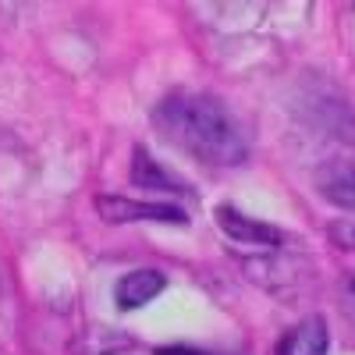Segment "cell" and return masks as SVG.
<instances>
[{
	"label": "cell",
	"instance_id": "11",
	"mask_svg": "<svg viewBox=\"0 0 355 355\" xmlns=\"http://www.w3.org/2000/svg\"><path fill=\"white\" fill-rule=\"evenodd\" d=\"M157 355H206V352H196V348H157Z\"/></svg>",
	"mask_w": 355,
	"mask_h": 355
},
{
	"label": "cell",
	"instance_id": "8",
	"mask_svg": "<svg viewBox=\"0 0 355 355\" xmlns=\"http://www.w3.org/2000/svg\"><path fill=\"white\" fill-rule=\"evenodd\" d=\"M327 345H331V334L323 316H309L277 345V355H327Z\"/></svg>",
	"mask_w": 355,
	"mask_h": 355
},
{
	"label": "cell",
	"instance_id": "6",
	"mask_svg": "<svg viewBox=\"0 0 355 355\" xmlns=\"http://www.w3.org/2000/svg\"><path fill=\"white\" fill-rule=\"evenodd\" d=\"M132 185L146 189V192H171V196H185L189 189L178 182L174 174H167L146 146H135V153H132Z\"/></svg>",
	"mask_w": 355,
	"mask_h": 355
},
{
	"label": "cell",
	"instance_id": "10",
	"mask_svg": "<svg viewBox=\"0 0 355 355\" xmlns=\"http://www.w3.org/2000/svg\"><path fill=\"white\" fill-rule=\"evenodd\" d=\"M341 299H345V313L355 320V270L345 277V288H341Z\"/></svg>",
	"mask_w": 355,
	"mask_h": 355
},
{
	"label": "cell",
	"instance_id": "3",
	"mask_svg": "<svg viewBox=\"0 0 355 355\" xmlns=\"http://www.w3.org/2000/svg\"><path fill=\"white\" fill-rule=\"evenodd\" d=\"M217 217V227L227 234L231 242L239 245H259V249H281L284 234L274 227V224H263V220H252L249 214L234 210V206H217L214 210Z\"/></svg>",
	"mask_w": 355,
	"mask_h": 355
},
{
	"label": "cell",
	"instance_id": "7",
	"mask_svg": "<svg viewBox=\"0 0 355 355\" xmlns=\"http://www.w3.org/2000/svg\"><path fill=\"white\" fill-rule=\"evenodd\" d=\"M68 348H71V355H125L128 348H135V338L117 331V327H100V323H93V327H85Z\"/></svg>",
	"mask_w": 355,
	"mask_h": 355
},
{
	"label": "cell",
	"instance_id": "5",
	"mask_svg": "<svg viewBox=\"0 0 355 355\" xmlns=\"http://www.w3.org/2000/svg\"><path fill=\"white\" fill-rule=\"evenodd\" d=\"M316 189L323 199H331L341 210H355V164L331 160L316 171Z\"/></svg>",
	"mask_w": 355,
	"mask_h": 355
},
{
	"label": "cell",
	"instance_id": "4",
	"mask_svg": "<svg viewBox=\"0 0 355 355\" xmlns=\"http://www.w3.org/2000/svg\"><path fill=\"white\" fill-rule=\"evenodd\" d=\"M167 288V277L160 270H153V266H142V270H132L125 274L121 281H117L114 288V299H117V309H139L146 302H153L157 295Z\"/></svg>",
	"mask_w": 355,
	"mask_h": 355
},
{
	"label": "cell",
	"instance_id": "2",
	"mask_svg": "<svg viewBox=\"0 0 355 355\" xmlns=\"http://www.w3.org/2000/svg\"><path fill=\"white\" fill-rule=\"evenodd\" d=\"M96 210L107 224H135V220H153V224H185L189 214L167 202H132L121 196H96Z\"/></svg>",
	"mask_w": 355,
	"mask_h": 355
},
{
	"label": "cell",
	"instance_id": "9",
	"mask_svg": "<svg viewBox=\"0 0 355 355\" xmlns=\"http://www.w3.org/2000/svg\"><path fill=\"white\" fill-rule=\"evenodd\" d=\"M327 234H331V242H334L338 249L355 252V220H334V224L327 227Z\"/></svg>",
	"mask_w": 355,
	"mask_h": 355
},
{
	"label": "cell",
	"instance_id": "1",
	"mask_svg": "<svg viewBox=\"0 0 355 355\" xmlns=\"http://www.w3.org/2000/svg\"><path fill=\"white\" fill-rule=\"evenodd\" d=\"M153 121L164 139L202 164L239 167L249 157L245 135L214 96H167L153 110Z\"/></svg>",
	"mask_w": 355,
	"mask_h": 355
}]
</instances>
